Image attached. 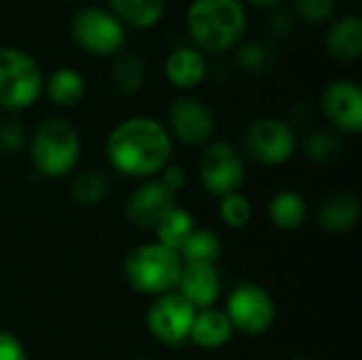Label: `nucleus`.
<instances>
[{"mask_svg":"<svg viewBox=\"0 0 362 360\" xmlns=\"http://www.w3.org/2000/svg\"><path fill=\"white\" fill-rule=\"evenodd\" d=\"M197 225H195V216L187 210V208H182V206H176L153 231H155V236H157V240L155 242H159V244H163V246H168V248H172V250H180V246L187 242V238L193 233V229H195Z\"/></svg>","mask_w":362,"mask_h":360,"instance_id":"b1692460","label":"nucleus"},{"mask_svg":"<svg viewBox=\"0 0 362 360\" xmlns=\"http://www.w3.org/2000/svg\"><path fill=\"white\" fill-rule=\"evenodd\" d=\"M70 34L83 51L98 57L115 55L125 45L123 23L112 13L98 6L81 8L70 21Z\"/></svg>","mask_w":362,"mask_h":360,"instance_id":"1a4fd4ad","label":"nucleus"},{"mask_svg":"<svg viewBox=\"0 0 362 360\" xmlns=\"http://www.w3.org/2000/svg\"><path fill=\"white\" fill-rule=\"evenodd\" d=\"M208 62L195 47H178L165 59V76L178 89H193L204 83Z\"/></svg>","mask_w":362,"mask_h":360,"instance_id":"f3484780","label":"nucleus"},{"mask_svg":"<svg viewBox=\"0 0 362 360\" xmlns=\"http://www.w3.org/2000/svg\"><path fill=\"white\" fill-rule=\"evenodd\" d=\"M78 129L64 117H47L30 138V161L45 178H66L81 161Z\"/></svg>","mask_w":362,"mask_h":360,"instance_id":"7ed1b4c3","label":"nucleus"},{"mask_svg":"<svg viewBox=\"0 0 362 360\" xmlns=\"http://www.w3.org/2000/svg\"><path fill=\"white\" fill-rule=\"evenodd\" d=\"M238 66L242 70H246L248 74H255V76H265L269 74L276 64H278V55L276 51L265 45V42H259V40H252V42H244L240 49H238Z\"/></svg>","mask_w":362,"mask_h":360,"instance_id":"a878e982","label":"nucleus"},{"mask_svg":"<svg viewBox=\"0 0 362 360\" xmlns=\"http://www.w3.org/2000/svg\"><path fill=\"white\" fill-rule=\"evenodd\" d=\"M242 146L255 163L276 168L293 159L297 151V136L291 123L276 117H263L248 125Z\"/></svg>","mask_w":362,"mask_h":360,"instance_id":"6e6552de","label":"nucleus"},{"mask_svg":"<svg viewBox=\"0 0 362 360\" xmlns=\"http://www.w3.org/2000/svg\"><path fill=\"white\" fill-rule=\"evenodd\" d=\"M233 335L235 333L225 310L214 306V308L197 310L189 333V342L202 350H221L231 342Z\"/></svg>","mask_w":362,"mask_h":360,"instance_id":"dca6fc26","label":"nucleus"},{"mask_svg":"<svg viewBox=\"0 0 362 360\" xmlns=\"http://www.w3.org/2000/svg\"><path fill=\"white\" fill-rule=\"evenodd\" d=\"M110 191V180L102 170H85L74 176L70 185V197L81 208H95Z\"/></svg>","mask_w":362,"mask_h":360,"instance_id":"5701e85b","label":"nucleus"},{"mask_svg":"<svg viewBox=\"0 0 362 360\" xmlns=\"http://www.w3.org/2000/svg\"><path fill=\"white\" fill-rule=\"evenodd\" d=\"M110 6L121 23L125 21L134 28L146 30L163 17L165 0H110Z\"/></svg>","mask_w":362,"mask_h":360,"instance_id":"4be33fe9","label":"nucleus"},{"mask_svg":"<svg viewBox=\"0 0 362 360\" xmlns=\"http://www.w3.org/2000/svg\"><path fill=\"white\" fill-rule=\"evenodd\" d=\"M310 216V206L308 199L295 191V189H284L276 193L269 204H267V219L276 229L282 231H297L305 225Z\"/></svg>","mask_w":362,"mask_h":360,"instance_id":"a211bd4d","label":"nucleus"},{"mask_svg":"<svg viewBox=\"0 0 362 360\" xmlns=\"http://www.w3.org/2000/svg\"><path fill=\"white\" fill-rule=\"evenodd\" d=\"M182 267L185 263L176 250L159 242H148L125 255L123 278L132 291L155 299L178 289Z\"/></svg>","mask_w":362,"mask_h":360,"instance_id":"20e7f679","label":"nucleus"},{"mask_svg":"<svg viewBox=\"0 0 362 360\" xmlns=\"http://www.w3.org/2000/svg\"><path fill=\"white\" fill-rule=\"evenodd\" d=\"M110 79H112L115 89L121 95H136L144 87V81H146L144 59L136 53H123L115 62L110 70Z\"/></svg>","mask_w":362,"mask_h":360,"instance_id":"393cba45","label":"nucleus"},{"mask_svg":"<svg viewBox=\"0 0 362 360\" xmlns=\"http://www.w3.org/2000/svg\"><path fill=\"white\" fill-rule=\"evenodd\" d=\"M246 2H250V4H255V6H274V4H278L280 0H246Z\"/></svg>","mask_w":362,"mask_h":360,"instance_id":"72a5a7b5","label":"nucleus"},{"mask_svg":"<svg viewBox=\"0 0 362 360\" xmlns=\"http://www.w3.org/2000/svg\"><path fill=\"white\" fill-rule=\"evenodd\" d=\"M218 219L229 229H246L252 221V202L242 191L218 197Z\"/></svg>","mask_w":362,"mask_h":360,"instance_id":"cd10ccee","label":"nucleus"},{"mask_svg":"<svg viewBox=\"0 0 362 360\" xmlns=\"http://www.w3.org/2000/svg\"><path fill=\"white\" fill-rule=\"evenodd\" d=\"M267 32L274 38H284L293 32V15L286 11H274L267 19Z\"/></svg>","mask_w":362,"mask_h":360,"instance_id":"2f4dec72","label":"nucleus"},{"mask_svg":"<svg viewBox=\"0 0 362 360\" xmlns=\"http://www.w3.org/2000/svg\"><path fill=\"white\" fill-rule=\"evenodd\" d=\"M322 112L331 125L344 134L358 136L362 129V89L358 83L341 79L322 93Z\"/></svg>","mask_w":362,"mask_h":360,"instance_id":"ddd939ff","label":"nucleus"},{"mask_svg":"<svg viewBox=\"0 0 362 360\" xmlns=\"http://www.w3.org/2000/svg\"><path fill=\"white\" fill-rule=\"evenodd\" d=\"M42 89L57 108H72L85 95V79L74 68H57Z\"/></svg>","mask_w":362,"mask_h":360,"instance_id":"412c9836","label":"nucleus"},{"mask_svg":"<svg viewBox=\"0 0 362 360\" xmlns=\"http://www.w3.org/2000/svg\"><path fill=\"white\" fill-rule=\"evenodd\" d=\"M176 208V193L161 185V180H142L125 202V216L136 229H155Z\"/></svg>","mask_w":362,"mask_h":360,"instance_id":"f8f14e48","label":"nucleus"},{"mask_svg":"<svg viewBox=\"0 0 362 360\" xmlns=\"http://www.w3.org/2000/svg\"><path fill=\"white\" fill-rule=\"evenodd\" d=\"M248 15L242 0H193L187 11V32L197 51L223 53L240 42Z\"/></svg>","mask_w":362,"mask_h":360,"instance_id":"f03ea898","label":"nucleus"},{"mask_svg":"<svg viewBox=\"0 0 362 360\" xmlns=\"http://www.w3.org/2000/svg\"><path fill=\"white\" fill-rule=\"evenodd\" d=\"M295 15L308 23H322L335 11V0H295Z\"/></svg>","mask_w":362,"mask_h":360,"instance_id":"c756f323","label":"nucleus"},{"mask_svg":"<svg viewBox=\"0 0 362 360\" xmlns=\"http://www.w3.org/2000/svg\"><path fill=\"white\" fill-rule=\"evenodd\" d=\"M176 291L195 310L214 308L221 297V274L216 265H185Z\"/></svg>","mask_w":362,"mask_h":360,"instance_id":"4468645a","label":"nucleus"},{"mask_svg":"<svg viewBox=\"0 0 362 360\" xmlns=\"http://www.w3.org/2000/svg\"><path fill=\"white\" fill-rule=\"evenodd\" d=\"M327 51L337 62H354L362 53V21L356 15L341 17L327 32Z\"/></svg>","mask_w":362,"mask_h":360,"instance_id":"6ab92c4d","label":"nucleus"},{"mask_svg":"<svg viewBox=\"0 0 362 360\" xmlns=\"http://www.w3.org/2000/svg\"><path fill=\"white\" fill-rule=\"evenodd\" d=\"M178 255L185 265H216L223 255V240L214 229L195 227L187 242L180 246Z\"/></svg>","mask_w":362,"mask_h":360,"instance_id":"aec40b11","label":"nucleus"},{"mask_svg":"<svg viewBox=\"0 0 362 360\" xmlns=\"http://www.w3.org/2000/svg\"><path fill=\"white\" fill-rule=\"evenodd\" d=\"M344 151L341 138L335 132L329 129H316L310 132L303 140V153L308 159L316 163H331L335 161Z\"/></svg>","mask_w":362,"mask_h":360,"instance_id":"bb28decb","label":"nucleus"},{"mask_svg":"<svg viewBox=\"0 0 362 360\" xmlns=\"http://www.w3.org/2000/svg\"><path fill=\"white\" fill-rule=\"evenodd\" d=\"M168 132L187 146H206L216 132V117L212 108L197 98H176L168 110Z\"/></svg>","mask_w":362,"mask_h":360,"instance_id":"9b49d317","label":"nucleus"},{"mask_svg":"<svg viewBox=\"0 0 362 360\" xmlns=\"http://www.w3.org/2000/svg\"><path fill=\"white\" fill-rule=\"evenodd\" d=\"M197 172L206 193L214 197L235 193L246 178L244 153L231 142H208L199 155Z\"/></svg>","mask_w":362,"mask_h":360,"instance_id":"0eeeda50","label":"nucleus"},{"mask_svg":"<svg viewBox=\"0 0 362 360\" xmlns=\"http://www.w3.org/2000/svg\"><path fill=\"white\" fill-rule=\"evenodd\" d=\"M291 360H316V359H312V356H303V354H301V356H293Z\"/></svg>","mask_w":362,"mask_h":360,"instance_id":"f704fd0d","label":"nucleus"},{"mask_svg":"<svg viewBox=\"0 0 362 360\" xmlns=\"http://www.w3.org/2000/svg\"><path fill=\"white\" fill-rule=\"evenodd\" d=\"M174 138L153 117H129L117 123L106 136L104 153L110 168L134 180L159 176L172 161Z\"/></svg>","mask_w":362,"mask_h":360,"instance_id":"f257e3e1","label":"nucleus"},{"mask_svg":"<svg viewBox=\"0 0 362 360\" xmlns=\"http://www.w3.org/2000/svg\"><path fill=\"white\" fill-rule=\"evenodd\" d=\"M0 360H28L23 342L15 333L4 329H0Z\"/></svg>","mask_w":362,"mask_h":360,"instance_id":"7c9ffc66","label":"nucleus"},{"mask_svg":"<svg viewBox=\"0 0 362 360\" xmlns=\"http://www.w3.org/2000/svg\"><path fill=\"white\" fill-rule=\"evenodd\" d=\"M25 127L19 119L6 117L0 121V155H17L25 144Z\"/></svg>","mask_w":362,"mask_h":360,"instance_id":"c85d7f7f","label":"nucleus"},{"mask_svg":"<svg viewBox=\"0 0 362 360\" xmlns=\"http://www.w3.org/2000/svg\"><path fill=\"white\" fill-rule=\"evenodd\" d=\"M195 314L197 310L178 291H172L151 301L144 320L153 339L163 346L176 348L189 342Z\"/></svg>","mask_w":362,"mask_h":360,"instance_id":"9d476101","label":"nucleus"},{"mask_svg":"<svg viewBox=\"0 0 362 360\" xmlns=\"http://www.w3.org/2000/svg\"><path fill=\"white\" fill-rule=\"evenodd\" d=\"M45 87L38 62L15 47H0V108L8 112L28 110Z\"/></svg>","mask_w":362,"mask_h":360,"instance_id":"39448f33","label":"nucleus"},{"mask_svg":"<svg viewBox=\"0 0 362 360\" xmlns=\"http://www.w3.org/2000/svg\"><path fill=\"white\" fill-rule=\"evenodd\" d=\"M361 199L352 191H333L325 195L316 208L320 229L329 233H348L361 221Z\"/></svg>","mask_w":362,"mask_h":360,"instance_id":"2eb2a0df","label":"nucleus"},{"mask_svg":"<svg viewBox=\"0 0 362 360\" xmlns=\"http://www.w3.org/2000/svg\"><path fill=\"white\" fill-rule=\"evenodd\" d=\"M132 360H151V359H146V356H136V359H132Z\"/></svg>","mask_w":362,"mask_h":360,"instance_id":"c9c22d12","label":"nucleus"},{"mask_svg":"<svg viewBox=\"0 0 362 360\" xmlns=\"http://www.w3.org/2000/svg\"><path fill=\"white\" fill-rule=\"evenodd\" d=\"M157 178H159L161 185L168 187L172 193H178V191L187 185V172H185L180 166H172V163H170Z\"/></svg>","mask_w":362,"mask_h":360,"instance_id":"473e14b6","label":"nucleus"},{"mask_svg":"<svg viewBox=\"0 0 362 360\" xmlns=\"http://www.w3.org/2000/svg\"><path fill=\"white\" fill-rule=\"evenodd\" d=\"M225 314L233 327V333L261 337L274 327L278 318V306L265 286L257 282H240L227 297Z\"/></svg>","mask_w":362,"mask_h":360,"instance_id":"423d86ee","label":"nucleus"}]
</instances>
